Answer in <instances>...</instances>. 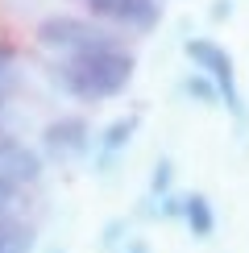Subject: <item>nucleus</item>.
Returning <instances> with one entry per match:
<instances>
[{"label": "nucleus", "instance_id": "f257e3e1", "mask_svg": "<svg viewBox=\"0 0 249 253\" xmlns=\"http://www.w3.org/2000/svg\"><path fill=\"white\" fill-rule=\"evenodd\" d=\"M133 54L124 46H104V50H83V54H67L54 62V83L67 91L71 100H83V104H100V100H112L129 87L133 79Z\"/></svg>", "mask_w": 249, "mask_h": 253}, {"label": "nucleus", "instance_id": "f03ea898", "mask_svg": "<svg viewBox=\"0 0 249 253\" xmlns=\"http://www.w3.org/2000/svg\"><path fill=\"white\" fill-rule=\"evenodd\" d=\"M38 42L54 54H83V50H104V46H121L112 29H104L100 21H87V17H46L38 25Z\"/></svg>", "mask_w": 249, "mask_h": 253}, {"label": "nucleus", "instance_id": "7ed1b4c3", "mask_svg": "<svg viewBox=\"0 0 249 253\" xmlns=\"http://www.w3.org/2000/svg\"><path fill=\"white\" fill-rule=\"evenodd\" d=\"M187 58H191L195 71H204L208 79L220 87V104L233 117H245V104H241V87H237V71H233V54L212 38H187Z\"/></svg>", "mask_w": 249, "mask_h": 253}, {"label": "nucleus", "instance_id": "20e7f679", "mask_svg": "<svg viewBox=\"0 0 249 253\" xmlns=\"http://www.w3.org/2000/svg\"><path fill=\"white\" fill-rule=\"evenodd\" d=\"M91 17L108 21V25H124V29H154L162 17L158 0H79Z\"/></svg>", "mask_w": 249, "mask_h": 253}, {"label": "nucleus", "instance_id": "39448f33", "mask_svg": "<svg viewBox=\"0 0 249 253\" xmlns=\"http://www.w3.org/2000/svg\"><path fill=\"white\" fill-rule=\"evenodd\" d=\"M87 145H91V129L83 117H58L42 129V150L50 158H58V162H71V158L87 154Z\"/></svg>", "mask_w": 249, "mask_h": 253}, {"label": "nucleus", "instance_id": "423d86ee", "mask_svg": "<svg viewBox=\"0 0 249 253\" xmlns=\"http://www.w3.org/2000/svg\"><path fill=\"white\" fill-rule=\"evenodd\" d=\"M42 178V158L29 150L21 137L0 133V183L8 187H29Z\"/></svg>", "mask_w": 249, "mask_h": 253}, {"label": "nucleus", "instance_id": "0eeeda50", "mask_svg": "<svg viewBox=\"0 0 249 253\" xmlns=\"http://www.w3.org/2000/svg\"><path fill=\"white\" fill-rule=\"evenodd\" d=\"M137 117H117L108 125V129L100 133V145H96V170L104 174V170H112V162H117V158L129 150L133 145V133H137Z\"/></svg>", "mask_w": 249, "mask_h": 253}, {"label": "nucleus", "instance_id": "6e6552de", "mask_svg": "<svg viewBox=\"0 0 249 253\" xmlns=\"http://www.w3.org/2000/svg\"><path fill=\"white\" fill-rule=\"evenodd\" d=\"M183 224L191 228V237L195 241H208L216 233V212H212V204H208V195H183Z\"/></svg>", "mask_w": 249, "mask_h": 253}, {"label": "nucleus", "instance_id": "1a4fd4ad", "mask_svg": "<svg viewBox=\"0 0 249 253\" xmlns=\"http://www.w3.org/2000/svg\"><path fill=\"white\" fill-rule=\"evenodd\" d=\"M34 249V228L0 216V253H29Z\"/></svg>", "mask_w": 249, "mask_h": 253}, {"label": "nucleus", "instance_id": "9d476101", "mask_svg": "<svg viewBox=\"0 0 249 253\" xmlns=\"http://www.w3.org/2000/svg\"><path fill=\"white\" fill-rule=\"evenodd\" d=\"M183 91H187L195 104H220V87H216L204 71H191V75L183 79Z\"/></svg>", "mask_w": 249, "mask_h": 253}, {"label": "nucleus", "instance_id": "9b49d317", "mask_svg": "<svg viewBox=\"0 0 249 253\" xmlns=\"http://www.w3.org/2000/svg\"><path fill=\"white\" fill-rule=\"evenodd\" d=\"M17 67H21L17 62V46L13 42H0V96L17 83Z\"/></svg>", "mask_w": 249, "mask_h": 253}, {"label": "nucleus", "instance_id": "f8f14e48", "mask_svg": "<svg viewBox=\"0 0 249 253\" xmlns=\"http://www.w3.org/2000/svg\"><path fill=\"white\" fill-rule=\"evenodd\" d=\"M170 183H174V162H170V158H158L154 178H150V199H154V204H158V199L170 191Z\"/></svg>", "mask_w": 249, "mask_h": 253}, {"label": "nucleus", "instance_id": "ddd939ff", "mask_svg": "<svg viewBox=\"0 0 249 253\" xmlns=\"http://www.w3.org/2000/svg\"><path fill=\"white\" fill-rule=\"evenodd\" d=\"M121 237H124V220H112V224L104 228L100 245H104V249H112V245H121Z\"/></svg>", "mask_w": 249, "mask_h": 253}, {"label": "nucleus", "instance_id": "4468645a", "mask_svg": "<svg viewBox=\"0 0 249 253\" xmlns=\"http://www.w3.org/2000/svg\"><path fill=\"white\" fill-rule=\"evenodd\" d=\"M13 199H17V187L0 183V216H8V208H13Z\"/></svg>", "mask_w": 249, "mask_h": 253}, {"label": "nucleus", "instance_id": "2eb2a0df", "mask_svg": "<svg viewBox=\"0 0 249 253\" xmlns=\"http://www.w3.org/2000/svg\"><path fill=\"white\" fill-rule=\"evenodd\" d=\"M124 253H154V249L145 245V241H129V245H124Z\"/></svg>", "mask_w": 249, "mask_h": 253}, {"label": "nucleus", "instance_id": "dca6fc26", "mask_svg": "<svg viewBox=\"0 0 249 253\" xmlns=\"http://www.w3.org/2000/svg\"><path fill=\"white\" fill-rule=\"evenodd\" d=\"M46 253H67V249H46Z\"/></svg>", "mask_w": 249, "mask_h": 253}]
</instances>
